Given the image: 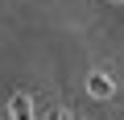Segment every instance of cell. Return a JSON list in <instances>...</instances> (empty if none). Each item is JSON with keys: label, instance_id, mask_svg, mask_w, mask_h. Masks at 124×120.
<instances>
[{"label": "cell", "instance_id": "3957f363", "mask_svg": "<svg viewBox=\"0 0 124 120\" xmlns=\"http://www.w3.org/2000/svg\"><path fill=\"white\" fill-rule=\"evenodd\" d=\"M50 120H70V112H54V116H50Z\"/></svg>", "mask_w": 124, "mask_h": 120}, {"label": "cell", "instance_id": "6da1fadb", "mask_svg": "<svg viewBox=\"0 0 124 120\" xmlns=\"http://www.w3.org/2000/svg\"><path fill=\"white\" fill-rule=\"evenodd\" d=\"M87 91H91L95 99H112V95H116V83H112L103 71H91V75H87Z\"/></svg>", "mask_w": 124, "mask_h": 120}, {"label": "cell", "instance_id": "7a4b0ae2", "mask_svg": "<svg viewBox=\"0 0 124 120\" xmlns=\"http://www.w3.org/2000/svg\"><path fill=\"white\" fill-rule=\"evenodd\" d=\"M8 120H33V99H29L25 91H17V95L8 99Z\"/></svg>", "mask_w": 124, "mask_h": 120}]
</instances>
